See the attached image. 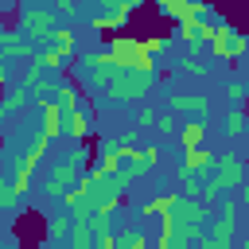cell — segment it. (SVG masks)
I'll return each instance as SVG.
<instances>
[{
	"label": "cell",
	"instance_id": "obj_1",
	"mask_svg": "<svg viewBox=\"0 0 249 249\" xmlns=\"http://www.w3.org/2000/svg\"><path fill=\"white\" fill-rule=\"evenodd\" d=\"M86 171H89V144H74V152L51 167V175H47L43 191H47L51 198H66V195L82 183V175H86Z\"/></svg>",
	"mask_w": 249,
	"mask_h": 249
},
{
	"label": "cell",
	"instance_id": "obj_2",
	"mask_svg": "<svg viewBox=\"0 0 249 249\" xmlns=\"http://www.w3.org/2000/svg\"><path fill=\"white\" fill-rule=\"evenodd\" d=\"M105 51L113 54V62L121 70H132V74H156V66H160L152 58V51L144 47V39H136V35H109Z\"/></svg>",
	"mask_w": 249,
	"mask_h": 249
},
{
	"label": "cell",
	"instance_id": "obj_3",
	"mask_svg": "<svg viewBox=\"0 0 249 249\" xmlns=\"http://www.w3.org/2000/svg\"><path fill=\"white\" fill-rule=\"evenodd\" d=\"M19 31H23L35 47L51 43V35L58 31V12H54V4H51V8H43V4H23V8H19Z\"/></svg>",
	"mask_w": 249,
	"mask_h": 249
},
{
	"label": "cell",
	"instance_id": "obj_4",
	"mask_svg": "<svg viewBox=\"0 0 249 249\" xmlns=\"http://www.w3.org/2000/svg\"><path fill=\"white\" fill-rule=\"evenodd\" d=\"M156 78H160V74H132V70H121V78L105 89V97H109V101H124V105H136V101H144V97L156 89Z\"/></svg>",
	"mask_w": 249,
	"mask_h": 249
},
{
	"label": "cell",
	"instance_id": "obj_5",
	"mask_svg": "<svg viewBox=\"0 0 249 249\" xmlns=\"http://www.w3.org/2000/svg\"><path fill=\"white\" fill-rule=\"evenodd\" d=\"M136 8H140L136 0H128V4H121V0H109V4H97V8H89L86 16H89V27H93V31H124Z\"/></svg>",
	"mask_w": 249,
	"mask_h": 249
},
{
	"label": "cell",
	"instance_id": "obj_6",
	"mask_svg": "<svg viewBox=\"0 0 249 249\" xmlns=\"http://www.w3.org/2000/svg\"><path fill=\"white\" fill-rule=\"evenodd\" d=\"M245 51H249L245 31H237L233 23H222V27H218V35H214V43H210V54H214L218 62H241V58H245Z\"/></svg>",
	"mask_w": 249,
	"mask_h": 249
},
{
	"label": "cell",
	"instance_id": "obj_7",
	"mask_svg": "<svg viewBox=\"0 0 249 249\" xmlns=\"http://www.w3.org/2000/svg\"><path fill=\"white\" fill-rule=\"evenodd\" d=\"M210 183H218L222 191H241V187L249 183L245 160H241L237 152H222V156H218V167H214V175H210Z\"/></svg>",
	"mask_w": 249,
	"mask_h": 249
},
{
	"label": "cell",
	"instance_id": "obj_8",
	"mask_svg": "<svg viewBox=\"0 0 249 249\" xmlns=\"http://www.w3.org/2000/svg\"><path fill=\"white\" fill-rule=\"evenodd\" d=\"M171 222H175V226H210L214 214H210V206H206L202 198H179Z\"/></svg>",
	"mask_w": 249,
	"mask_h": 249
},
{
	"label": "cell",
	"instance_id": "obj_9",
	"mask_svg": "<svg viewBox=\"0 0 249 249\" xmlns=\"http://www.w3.org/2000/svg\"><path fill=\"white\" fill-rule=\"evenodd\" d=\"M167 109L171 113H191V121H206V113H210V97H202V93H167Z\"/></svg>",
	"mask_w": 249,
	"mask_h": 249
},
{
	"label": "cell",
	"instance_id": "obj_10",
	"mask_svg": "<svg viewBox=\"0 0 249 249\" xmlns=\"http://www.w3.org/2000/svg\"><path fill=\"white\" fill-rule=\"evenodd\" d=\"M214 167H218V152H210V148H195V152H183V156H179V167H175V171L214 175Z\"/></svg>",
	"mask_w": 249,
	"mask_h": 249
},
{
	"label": "cell",
	"instance_id": "obj_11",
	"mask_svg": "<svg viewBox=\"0 0 249 249\" xmlns=\"http://www.w3.org/2000/svg\"><path fill=\"white\" fill-rule=\"evenodd\" d=\"M35 62H39L43 70H51V74H70L78 58H66V54L58 51V47H51V43H43V47H39V54H35Z\"/></svg>",
	"mask_w": 249,
	"mask_h": 249
},
{
	"label": "cell",
	"instance_id": "obj_12",
	"mask_svg": "<svg viewBox=\"0 0 249 249\" xmlns=\"http://www.w3.org/2000/svg\"><path fill=\"white\" fill-rule=\"evenodd\" d=\"M179 148H183V152L206 148V121H183V128H179Z\"/></svg>",
	"mask_w": 249,
	"mask_h": 249
},
{
	"label": "cell",
	"instance_id": "obj_13",
	"mask_svg": "<svg viewBox=\"0 0 249 249\" xmlns=\"http://www.w3.org/2000/svg\"><path fill=\"white\" fill-rule=\"evenodd\" d=\"M210 241H218L222 249H233V241H237V222H233V218H214V222H210Z\"/></svg>",
	"mask_w": 249,
	"mask_h": 249
},
{
	"label": "cell",
	"instance_id": "obj_14",
	"mask_svg": "<svg viewBox=\"0 0 249 249\" xmlns=\"http://www.w3.org/2000/svg\"><path fill=\"white\" fill-rule=\"evenodd\" d=\"M245 128H249V109L245 105H230V113H226V136L230 140H237V136H245Z\"/></svg>",
	"mask_w": 249,
	"mask_h": 249
},
{
	"label": "cell",
	"instance_id": "obj_15",
	"mask_svg": "<svg viewBox=\"0 0 249 249\" xmlns=\"http://www.w3.org/2000/svg\"><path fill=\"white\" fill-rule=\"evenodd\" d=\"M39 113H43L39 132H43L47 140H58V136H62V109H58V105H43Z\"/></svg>",
	"mask_w": 249,
	"mask_h": 249
},
{
	"label": "cell",
	"instance_id": "obj_16",
	"mask_svg": "<svg viewBox=\"0 0 249 249\" xmlns=\"http://www.w3.org/2000/svg\"><path fill=\"white\" fill-rule=\"evenodd\" d=\"M117 249H152V245H148V233L140 226H121L117 230Z\"/></svg>",
	"mask_w": 249,
	"mask_h": 249
},
{
	"label": "cell",
	"instance_id": "obj_17",
	"mask_svg": "<svg viewBox=\"0 0 249 249\" xmlns=\"http://www.w3.org/2000/svg\"><path fill=\"white\" fill-rule=\"evenodd\" d=\"M31 101V89H23V86H12V89H4V101H0V113L8 117V113H19L23 105Z\"/></svg>",
	"mask_w": 249,
	"mask_h": 249
},
{
	"label": "cell",
	"instance_id": "obj_18",
	"mask_svg": "<svg viewBox=\"0 0 249 249\" xmlns=\"http://www.w3.org/2000/svg\"><path fill=\"white\" fill-rule=\"evenodd\" d=\"M70 249H93V241H97V233L89 230V222H78L74 218V226H70Z\"/></svg>",
	"mask_w": 249,
	"mask_h": 249
},
{
	"label": "cell",
	"instance_id": "obj_19",
	"mask_svg": "<svg viewBox=\"0 0 249 249\" xmlns=\"http://www.w3.org/2000/svg\"><path fill=\"white\" fill-rule=\"evenodd\" d=\"M51 47H58L66 58H74V54H78V35H74L70 27H58V31L51 35Z\"/></svg>",
	"mask_w": 249,
	"mask_h": 249
},
{
	"label": "cell",
	"instance_id": "obj_20",
	"mask_svg": "<svg viewBox=\"0 0 249 249\" xmlns=\"http://www.w3.org/2000/svg\"><path fill=\"white\" fill-rule=\"evenodd\" d=\"M16 206H19V191L12 187V175H4V179H0V210L12 214Z\"/></svg>",
	"mask_w": 249,
	"mask_h": 249
},
{
	"label": "cell",
	"instance_id": "obj_21",
	"mask_svg": "<svg viewBox=\"0 0 249 249\" xmlns=\"http://www.w3.org/2000/svg\"><path fill=\"white\" fill-rule=\"evenodd\" d=\"M179 70L191 74V78H206V74H210V62L198 58V54H191V58H179Z\"/></svg>",
	"mask_w": 249,
	"mask_h": 249
},
{
	"label": "cell",
	"instance_id": "obj_22",
	"mask_svg": "<svg viewBox=\"0 0 249 249\" xmlns=\"http://www.w3.org/2000/svg\"><path fill=\"white\" fill-rule=\"evenodd\" d=\"M179 128H183V121H179V113H160V121H156V132L160 136H179Z\"/></svg>",
	"mask_w": 249,
	"mask_h": 249
},
{
	"label": "cell",
	"instance_id": "obj_23",
	"mask_svg": "<svg viewBox=\"0 0 249 249\" xmlns=\"http://www.w3.org/2000/svg\"><path fill=\"white\" fill-rule=\"evenodd\" d=\"M160 121V113L152 109V105H136V113H132V128H148V124H156Z\"/></svg>",
	"mask_w": 249,
	"mask_h": 249
},
{
	"label": "cell",
	"instance_id": "obj_24",
	"mask_svg": "<svg viewBox=\"0 0 249 249\" xmlns=\"http://www.w3.org/2000/svg\"><path fill=\"white\" fill-rule=\"evenodd\" d=\"M54 12H58V16H82V4H74V0H54Z\"/></svg>",
	"mask_w": 249,
	"mask_h": 249
},
{
	"label": "cell",
	"instance_id": "obj_25",
	"mask_svg": "<svg viewBox=\"0 0 249 249\" xmlns=\"http://www.w3.org/2000/svg\"><path fill=\"white\" fill-rule=\"evenodd\" d=\"M218 214H222V218H233V222H237V202H233V198H222V210H218Z\"/></svg>",
	"mask_w": 249,
	"mask_h": 249
},
{
	"label": "cell",
	"instance_id": "obj_26",
	"mask_svg": "<svg viewBox=\"0 0 249 249\" xmlns=\"http://www.w3.org/2000/svg\"><path fill=\"white\" fill-rule=\"evenodd\" d=\"M93 249H117V233H105V237H97V241H93Z\"/></svg>",
	"mask_w": 249,
	"mask_h": 249
},
{
	"label": "cell",
	"instance_id": "obj_27",
	"mask_svg": "<svg viewBox=\"0 0 249 249\" xmlns=\"http://www.w3.org/2000/svg\"><path fill=\"white\" fill-rule=\"evenodd\" d=\"M237 198H241V206H249V183H245V187L237 191Z\"/></svg>",
	"mask_w": 249,
	"mask_h": 249
},
{
	"label": "cell",
	"instance_id": "obj_28",
	"mask_svg": "<svg viewBox=\"0 0 249 249\" xmlns=\"http://www.w3.org/2000/svg\"><path fill=\"white\" fill-rule=\"evenodd\" d=\"M198 249H222V245H218V241H202Z\"/></svg>",
	"mask_w": 249,
	"mask_h": 249
},
{
	"label": "cell",
	"instance_id": "obj_29",
	"mask_svg": "<svg viewBox=\"0 0 249 249\" xmlns=\"http://www.w3.org/2000/svg\"><path fill=\"white\" fill-rule=\"evenodd\" d=\"M47 249H62V245H58V241H51V245H47Z\"/></svg>",
	"mask_w": 249,
	"mask_h": 249
},
{
	"label": "cell",
	"instance_id": "obj_30",
	"mask_svg": "<svg viewBox=\"0 0 249 249\" xmlns=\"http://www.w3.org/2000/svg\"><path fill=\"white\" fill-rule=\"evenodd\" d=\"M241 249H249V237H241Z\"/></svg>",
	"mask_w": 249,
	"mask_h": 249
}]
</instances>
